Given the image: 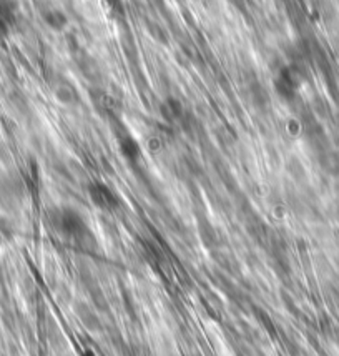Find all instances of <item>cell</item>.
I'll return each mask as SVG.
<instances>
[{
	"label": "cell",
	"instance_id": "obj_2",
	"mask_svg": "<svg viewBox=\"0 0 339 356\" xmlns=\"http://www.w3.org/2000/svg\"><path fill=\"white\" fill-rule=\"evenodd\" d=\"M88 198L101 211H113L118 209V195L105 181H92L87 188Z\"/></svg>",
	"mask_w": 339,
	"mask_h": 356
},
{
	"label": "cell",
	"instance_id": "obj_1",
	"mask_svg": "<svg viewBox=\"0 0 339 356\" xmlns=\"http://www.w3.org/2000/svg\"><path fill=\"white\" fill-rule=\"evenodd\" d=\"M55 228L62 236L69 240H82L88 233L87 220L78 210L70 207H62L55 215Z\"/></svg>",
	"mask_w": 339,
	"mask_h": 356
}]
</instances>
